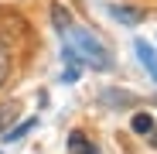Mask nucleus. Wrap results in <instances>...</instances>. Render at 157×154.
Returning <instances> with one entry per match:
<instances>
[{"label":"nucleus","instance_id":"nucleus-3","mask_svg":"<svg viewBox=\"0 0 157 154\" xmlns=\"http://www.w3.org/2000/svg\"><path fill=\"white\" fill-rule=\"evenodd\" d=\"M133 48H137V58H140V65H144V69L150 72V79L157 82V51H154V48H150L147 41H137Z\"/></svg>","mask_w":157,"mask_h":154},{"label":"nucleus","instance_id":"nucleus-4","mask_svg":"<svg viewBox=\"0 0 157 154\" xmlns=\"http://www.w3.org/2000/svg\"><path fill=\"white\" fill-rule=\"evenodd\" d=\"M68 154H99V147H96L82 130H72V134H68Z\"/></svg>","mask_w":157,"mask_h":154},{"label":"nucleus","instance_id":"nucleus-2","mask_svg":"<svg viewBox=\"0 0 157 154\" xmlns=\"http://www.w3.org/2000/svg\"><path fill=\"white\" fill-rule=\"evenodd\" d=\"M106 10H109V17H116L120 24H130V28L144 21V10H140V7H123V4H109Z\"/></svg>","mask_w":157,"mask_h":154},{"label":"nucleus","instance_id":"nucleus-8","mask_svg":"<svg viewBox=\"0 0 157 154\" xmlns=\"http://www.w3.org/2000/svg\"><path fill=\"white\" fill-rule=\"evenodd\" d=\"M14 113H17V106H14V103H7V106H4V110H0V134H4V130H7V123L14 120Z\"/></svg>","mask_w":157,"mask_h":154},{"label":"nucleus","instance_id":"nucleus-6","mask_svg":"<svg viewBox=\"0 0 157 154\" xmlns=\"http://www.w3.org/2000/svg\"><path fill=\"white\" fill-rule=\"evenodd\" d=\"M7 79H10V51H7L4 41H0V89L7 86Z\"/></svg>","mask_w":157,"mask_h":154},{"label":"nucleus","instance_id":"nucleus-7","mask_svg":"<svg viewBox=\"0 0 157 154\" xmlns=\"http://www.w3.org/2000/svg\"><path fill=\"white\" fill-rule=\"evenodd\" d=\"M34 123H38L34 116H31V120H24V123H17V127H14V130H7V134H4V140H7V144H10V140H21V137H24V134H28V130H31V127H34Z\"/></svg>","mask_w":157,"mask_h":154},{"label":"nucleus","instance_id":"nucleus-1","mask_svg":"<svg viewBox=\"0 0 157 154\" xmlns=\"http://www.w3.org/2000/svg\"><path fill=\"white\" fill-rule=\"evenodd\" d=\"M51 21H55V31H58L62 41H65V55H72L78 65L96 69V72H106V69L113 65L106 45H102L99 38H92L86 28H78V24L72 21V14H68L62 4H51Z\"/></svg>","mask_w":157,"mask_h":154},{"label":"nucleus","instance_id":"nucleus-5","mask_svg":"<svg viewBox=\"0 0 157 154\" xmlns=\"http://www.w3.org/2000/svg\"><path fill=\"white\" fill-rule=\"evenodd\" d=\"M130 127H133V134H144V137H147V134L154 130V116H150V113H137L133 120H130Z\"/></svg>","mask_w":157,"mask_h":154},{"label":"nucleus","instance_id":"nucleus-9","mask_svg":"<svg viewBox=\"0 0 157 154\" xmlns=\"http://www.w3.org/2000/svg\"><path fill=\"white\" fill-rule=\"evenodd\" d=\"M147 137H150V144H154V147H157V127H154V130H150V134H147Z\"/></svg>","mask_w":157,"mask_h":154}]
</instances>
